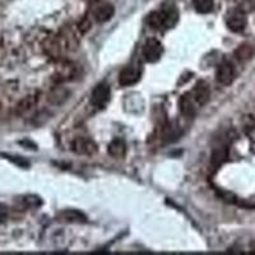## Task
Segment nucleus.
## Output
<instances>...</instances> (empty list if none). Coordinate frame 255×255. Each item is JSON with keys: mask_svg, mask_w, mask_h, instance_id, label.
Here are the masks:
<instances>
[{"mask_svg": "<svg viewBox=\"0 0 255 255\" xmlns=\"http://www.w3.org/2000/svg\"><path fill=\"white\" fill-rule=\"evenodd\" d=\"M111 98V89L107 83H98L91 92V105L96 109H103Z\"/></svg>", "mask_w": 255, "mask_h": 255, "instance_id": "1", "label": "nucleus"}, {"mask_svg": "<svg viewBox=\"0 0 255 255\" xmlns=\"http://www.w3.org/2000/svg\"><path fill=\"white\" fill-rule=\"evenodd\" d=\"M115 14V8L111 3L107 1H97L92 5L91 15L94 22L97 23H105L109 22Z\"/></svg>", "mask_w": 255, "mask_h": 255, "instance_id": "2", "label": "nucleus"}, {"mask_svg": "<svg viewBox=\"0 0 255 255\" xmlns=\"http://www.w3.org/2000/svg\"><path fill=\"white\" fill-rule=\"evenodd\" d=\"M78 34H81L78 27L74 28L72 27V26H65V27L61 30V32L58 35V36L59 39H60L61 43H63L64 49L69 50V51H74V50L78 49V46H79Z\"/></svg>", "mask_w": 255, "mask_h": 255, "instance_id": "3", "label": "nucleus"}, {"mask_svg": "<svg viewBox=\"0 0 255 255\" xmlns=\"http://www.w3.org/2000/svg\"><path fill=\"white\" fill-rule=\"evenodd\" d=\"M164 46L157 39H148L143 46V58L147 63H156L161 59Z\"/></svg>", "mask_w": 255, "mask_h": 255, "instance_id": "4", "label": "nucleus"}, {"mask_svg": "<svg viewBox=\"0 0 255 255\" xmlns=\"http://www.w3.org/2000/svg\"><path fill=\"white\" fill-rule=\"evenodd\" d=\"M70 148L74 153L81 156H92L97 152V144L87 137H78L72 142Z\"/></svg>", "mask_w": 255, "mask_h": 255, "instance_id": "5", "label": "nucleus"}, {"mask_svg": "<svg viewBox=\"0 0 255 255\" xmlns=\"http://www.w3.org/2000/svg\"><path fill=\"white\" fill-rule=\"evenodd\" d=\"M226 25H227L228 30L235 32V34H240L245 30L246 25H248V18L244 12L240 9H235L232 12L228 13L227 18H226Z\"/></svg>", "mask_w": 255, "mask_h": 255, "instance_id": "6", "label": "nucleus"}, {"mask_svg": "<svg viewBox=\"0 0 255 255\" xmlns=\"http://www.w3.org/2000/svg\"><path fill=\"white\" fill-rule=\"evenodd\" d=\"M42 49L45 54L54 60H59L63 55V51H65L59 36H50L43 40Z\"/></svg>", "mask_w": 255, "mask_h": 255, "instance_id": "7", "label": "nucleus"}, {"mask_svg": "<svg viewBox=\"0 0 255 255\" xmlns=\"http://www.w3.org/2000/svg\"><path fill=\"white\" fill-rule=\"evenodd\" d=\"M210 85H208L207 82H204V81L197 82V85L193 87V89H191L190 92L191 98L194 100L195 105H197L198 107L203 106V105H206V103L208 102V100H210Z\"/></svg>", "mask_w": 255, "mask_h": 255, "instance_id": "8", "label": "nucleus"}, {"mask_svg": "<svg viewBox=\"0 0 255 255\" xmlns=\"http://www.w3.org/2000/svg\"><path fill=\"white\" fill-rule=\"evenodd\" d=\"M76 65L69 61H61L58 65L56 70H55L54 77L52 78L59 83L68 82V81H72V79L76 77Z\"/></svg>", "mask_w": 255, "mask_h": 255, "instance_id": "9", "label": "nucleus"}, {"mask_svg": "<svg viewBox=\"0 0 255 255\" xmlns=\"http://www.w3.org/2000/svg\"><path fill=\"white\" fill-rule=\"evenodd\" d=\"M235 79V68L228 61H223L216 70V81L222 85H230Z\"/></svg>", "mask_w": 255, "mask_h": 255, "instance_id": "10", "label": "nucleus"}, {"mask_svg": "<svg viewBox=\"0 0 255 255\" xmlns=\"http://www.w3.org/2000/svg\"><path fill=\"white\" fill-rule=\"evenodd\" d=\"M140 69L135 65H128L119 74V83L123 87H129L133 85L139 81Z\"/></svg>", "mask_w": 255, "mask_h": 255, "instance_id": "11", "label": "nucleus"}, {"mask_svg": "<svg viewBox=\"0 0 255 255\" xmlns=\"http://www.w3.org/2000/svg\"><path fill=\"white\" fill-rule=\"evenodd\" d=\"M37 101H39L37 94H27V96H25L22 100H19L18 103L15 105L14 114L17 116H19V118H23V116L28 115V114L36 107Z\"/></svg>", "mask_w": 255, "mask_h": 255, "instance_id": "12", "label": "nucleus"}, {"mask_svg": "<svg viewBox=\"0 0 255 255\" xmlns=\"http://www.w3.org/2000/svg\"><path fill=\"white\" fill-rule=\"evenodd\" d=\"M197 105H195L194 100L191 98L190 93L182 94L179 100V109L181 114L186 118H193L197 113Z\"/></svg>", "mask_w": 255, "mask_h": 255, "instance_id": "13", "label": "nucleus"}, {"mask_svg": "<svg viewBox=\"0 0 255 255\" xmlns=\"http://www.w3.org/2000/svg\"><path fill=\"white\" fill-rule=\"evenodd\" d=\"M59 221L68 222V223H83L85 222V216L82 212L77 210H65L58 216Z\"/></svg>", "mask_w": 255, "mask_h": 255, "instance_id": "14", "label": "nucleus"}, {"mask_svg": "<svg viewBox=\"0 0 255 255\" xmlns=\"http://www.w3.org/2000/svg\"><path fill=\"white\" fill-rule=\"evenodd\" d=\"M107 152H109V155L113 158L120 160V158H123L127 155V144H125V142L123 139L116 138V139H114L113 142L109 144Z\"/></svg>", "mask_w": 255, "mask_h": 255, "instance_id": "15", "label": "nucleus"}, {"mask_svg": "<svg viewBox=\"0 0 255 255\" xmlns=\"http://www.w3.org/2000/svg\"><path fill=\"white\" fill-rule=\"evenodd\" d=\"M70 92L68 91L65 87H58V88L51 89V92L49 93V102L55 106H59V105H63L65 101L69 98Z\"/></svg>", "mask_w": 255, "mask_h": 255, "instance_id": "16", "label": "nucleus"}, {"mask_svg": "<svg viewBox=\"0 0 255 255\" xmlns=\"http://www.w3.org/2000/svg\"><path fill=\"white\" fill-rule=\"evenodd\" d=\"M253 54H254V50H253V46L249 45V43H243L234 52L235 58L239 61H241V63L249 60L253 56Z\"/></svg>", "mask_w": 255, "mask_h": 255, "instance_id": "17", "label": "nucleus"}, {"mask_svg": "<svg viewBox=\"0 0 255 255\" xmlns=\"http://www.w3.org/2000/svg\"><path fill=\"white\" fill-rule=\"evenodd\" d=\"M148 25L153 28V30H160V28H165V12H153L148 15L147 18Z\"/></svg>", "mask_w": 255, "mask_h": 255, "instance_id": "18", "label": "nucleus"}, {"mask_svg": "<svg viewBox=\"0 0 255 255\" xmlns=\"http://www.w3.org/2000/svg\"><path fill=\"white\" fill-rule=\"evenodd\" d=\"M194 9L201 14L211 13L213 9V0H193Z\"/></svg>", "mask_w": 255, "mask_h": 255, "instance_id": "19", "label": "nucleus"}, {"mask_svg": "<svg viewBox=\"0 0 255 255\" xmlns=\"http://www.w3.org/2000/svg\"><path fill=\"white\" fill-rule=\"evenodd\" d=\"M227 158V149L226 147H218V148L213 149L212 153V164L213 166H219L226 161Z\"/></svg>", "mask_w": 255, "mask_h": 255, "instance_id": "20", "label": "nucleus"}, {"mask_svg": "<svg viewBox=\"0 0 255 255\" xmlns=\"http://www.w3.org/2000/svg\"><path fill=\"white\" fill-rule=\"evenodd\" d=\"M177 10L170 9L165 12V28H171L175 26V23L177 22Z\"/></svg>", "mask_w": 255, "mask_h": 255, "instance_id": "21", "label": "nucleus"}, {"mask_svg": "<svg viewBox=\"0 0 255 255\" xmlns=\"http://www.w3.org/2000/svg\"><path fill=\"white\" fill-rule=\"evenodd\" d=\"M239 9L241 12H244L245 14L250 12H254L255 10V0H243L240 3V6H239Z\"/></svg>", "mask_w": 255, "mask_h": 255, "instance_id": "22", "label": "nucleus"}, {"mask_svg": "<svg viewBox=\"0 0 255 255\" xmlns=\"http://www.w3.org/2000/svg\"><path fill=\"white\" fill-rule=\"evenodd\" d=\"M77 27H78V30H79V32H81V34H87V32L91 30L92 23L88 21V18H85V19H83V21L81 22V23L77 26Z\"/></svg>", "mask_w": 255, "mask_h": 255, "instance_id": "23", "label": "nucleus"}]
</instances>
